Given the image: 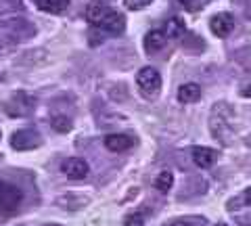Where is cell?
<instances>
[{
  "instance_id": "9a60e30c",
  "label": "cell",
  "mask_w": 251,
  "mask_h": 226,
  "mask_svg": "<svg viewBox=\"0 0 251 226\" xmlns=\"http://www.w3.org/2000/svg\"><path fill=\"white\" fill-rule=\"evenodd\" d=\"M52 128L59 130V132H67L72 128V122H69L65 115H57V118H52Z\"/></svg>"
},
{
  "instance_id": "52a82bcc",
  "label": "cell",
  "mask_w": 251,
  "mask_h": 226,
  "mask_svg": "<svg viewBox=\"0 0 251 226\" xmlns=\"http://www.w3.org/2000/svg\"><path fill=\"white\" fill-rule=\"evenodd\" d=\"M232 27H234V21L228 13H218L211 17L209 21V29H211V34L218 36V38H226V36H230L232 32Z\"/></svg>"
},
{
  "instance_id": "ac0fdd59",
  "label": "cell",
  "mask_w": 251,
  "mask_h": 226,
  "mask_svg": "<svg viewBox=\"0 0 251 226\" xmlns=\"http://www.w3.org/2000/svg\"><path fill=\"white\" fill-rule=\"evenodd\" d=\"M124 226H143V216H140V214L128 216V218H126V222H124Z\"/></svg>"
},
{
  "instance_id": "7402d4cb",
  "label": "cell",
  "mask_w": 251,
  "mask_h": 226,
  "mask_svg": "<svg viewBox=\"0 0 251 226\" xmlns=\"http://www.w3.org/2000/svg\"><path fill=\"white\" fill-rule=\"evenodd\" d=\"M218 226H226V224H218Z\"/></svg>"
},
{
  "instance_id": "4fadbf2b",
  "label": "cell",
  "mask_w": 251,
  "mask_h": 226,
  "mask_svg": "<svg viewBox=\"0 0 251 226\" xmlns=\"http://www.w3.org/2000/svg\"><path fill=\"white\" fill-rule=\"evenodd\" d=\"M172 184H174V176H172V172H161L155 180V189L159 193H168L172 189Z\"/></svg>"
},
{
  "instance_id": "9c48e42d",
  "label": "cell",
  "mask_w": 251,
  "mask_h": 226,
  "mask_svg": "<svg viewBox=\"0 0 251 226\" xmlns=\"http://www.w3.org/2000/svg\"><path fill=\"white\" fill-rule=\"evenodd\" d=\"M218 159V151L209 149V147H197L193 149V161L197 163L199 168H211Z\"/></svg>"
},
{
  "instance_id": "6da1fadb",
  "label": "cell",
  "mask_w": 251,
  "mask_h": 226,
  "mask_svg": "<svg viewBox=\"0 0 251 226\" xmlns=\"http://www.w3.org/2000/svg\"><path fill=\"white\" fill-rule=\"evenodd\" d=\"M86 19H88L92 25H97L100 29H107L111 34H122L126 27V19L122 13H117L113 9H109L107 4H99L94 2L86 9Z\"/></svg>"
},
{
  "instance_id": "ffe728a7",
  "label": "cell",
  "mask_w": 251,
  "mask_h": 226,
  "mask_svg": "<svg viewBox=\"0 0 251 226\" xmlns=\"http://www.w3.org/2000/svg\"><path fill=\"white\" fill-rule=\"evenodd\" d=\"M241 201H243L245 205H251V189H247L245 193L241 195Z\"/></svg>"
},
{
  "instance_id": "8fae6325",
  "label": "cell",
  "mask_w": 251,
  "mask_h": 226,
  "mask_svg": "<svg viewBox=\"0 0 251 226\" xmlns=\"http://www.w3.org/2000/svg\"><path fill=\"white\" fill-rule=\"evenodd\" d=\"M201 99V86L195 82H188V84H182L178 88V100L180 103H195V100Z\"/></svg>"
},
{
  "instance_id": "ba28073f",
  "label": "cell",
  "mask_w": 251,
  "mask_h": 226,
  "mask_svg": "<svg viewBox=\"0 0 251 226\" xmlns=\"http://www.w3.org/2000/svg\"><path fill=\"white\" fill-rule=\"evenodd\" d=\"M132 145H134V138H130L128 134H109V136H105V147L113 153L128 151Z\"/></svg>"
},
{
  "instance_id": "7a4b0ae2",
  "label": "cell",
  "mask_w": 251,
  "mask_h": 226,
  "mask_svg": "<svg viewBox=\"0 0 251 226\" xmlns=\"http://www.w3.org/2000/svg\"><path fill=\"white\" fill-rule=\"evenodd\" d=\"M136 84L145 99H155L161 90V75L155 67H143L136 75Z\"/></svg>"
},
{
  "instance_id": "3957f363",
  "label": "cell",
  "mask_w": 251,
  "mask_h": 226,
  "mask_svg": "<svg viewBox=\"0 0 251 226\" xmlns=\"http://www.w3.org/2000/svg\"><path fill=\"white\" fill-rule=\"evenodd\" d=\"M21 191L15 184H0V214H13L17 212L21 203Z\"/></svg>"
},
{
  "instance_id": "7c38bea8",
  "label": "cell",
  "mask_w": 251,
  "mask_h": 226,
  "mask_svg": "<svg viewBox=\"0 0 251 226\" xmlns=\"http://www.w3.org/2000/svg\"><path fill=\"white\" fill-rule=\"evenodd\" d=\"M36 6L44 13H52V15H59L63 11H67L69 6V0H34Z\"/></svg>"
},
{
  "instance_id": "d6986e66",
  "label": "cell",
  "mask_w": 251,
  "mask_h": 226,
  "mask_svg": "<svg viewBox=\"0 0 251 226\" xmlns=\"http://www.w3.org/2000/svg\"><path fill=\"white\" fill-rule=\"evenodd\" d=\"M170 226H205V224H203V220L197 222V224L191 222V220H176V222H172Z\"/></svg>"
},
{
  "instance_id": "603a6c76",
  "label": "cell",
  "mask_w": 251,
  "mask_h": 226,
  "mask_svg": "<svg viewBox=\"0 0 251 226\" xmlns=\"http://www.w3.org/2000/svg\"><path fill=\"white\" fill-rule=\"evenodd\" d=\"M0 184H2V180H0Z\"/></svg>"
},
{
  "instance_id": "30bf717a",
  "label": "cell",
  "mask_w": 251,
  "mask_h": 226,
  "mask_svg": "<svg viewBox=\"0 0 251 226\" xmlns=\"http://www.w3.org/2000/svg\"><path fill=\"white\" fill-rule=\"evenodd\" d=\"M166 40H168L166 32H161V29H151V32L145 36V50L147 52L161 50L163 46H166Z\"/></svg>"
},
{
  "instance_id": "2e32d148",
  "label": "cell",
  "mask_w": 251,
  "mask_h": 226,
  "mask_svg": "<svg viewBox=\"0 0 251 226\" xmlns=\"http://www.w3.org/2000/svg\"><path fill=\"white\" fill-rule=\"evenodd\" d=\"M178 2L182 4L186 11H199V9H203V6H205L207 0H178Z\"/></svg>"
},
{
  "instance_id": "8992f818",
  "label": "cell",
  "mask_w": 251,
  "mask_h": 226,
  "mask_svg": "<svg viewBox=\"0 0 251 226\" xmlns=\"http://www.w3.org/2000/svg\"><path fill=\"white\" fill-rule=\"evenodd\" d=\"M31 109H34V99L27 97L25 92L15 95L9 103H6V111H9V115H17V118L31 113Z\"/></svg>"
},
{
  "instance_id": "277c9868",
  "label": "cell",
  "mask_w": 251,
  "mask_h": 226,
  "mask_svg": "<svg viewBox=\"0 0 251 226\" xmlns=\"http://www.w3.org/2000/svg\"><path fill=\"white\" fill-rule=\"evenodd\" d=\"M61 172L67 178H74V180H84L90 174V166L88 161H84L80 157H69L61 163Z\"/></svg>"
},
{
  "instance_id": "e0dca14e",
  "label": "cell",
  "mask_w": 251,
  "mask_h": 226,
  "mask_svg": "<svg viewBox=\"0 0 251 226\" xmlns=\"http://www.w3.org/2000/svg\"><path fill=\"white\" fill-rule=\"evenodd\" d=\"M153 0H124V4L128 6L130 11H140V9H145V6H149Z\"/></svg>"
},
{
  "instance_id": "5bb4252c",
  "label": "cell",
  "mask_w": 251,
  "mask_h": 226,
  "mask_svg": "<svg viewBox=\"0 0 251 226\" xmlns=\"http://www.w3.org/2000/svg\"><path fill=\"white\" fill-rule=\"evenodd\" d=\"M170 38H180V36H184V21L182 19H178L174 17L170 23H168V34Z\"/></svg>"
},
{
  "instance_id": "5b68a950",
  "label": "cell",
  "mask_w": 251,
  "mask_h": 226,
  "mask_svg": "<svg viewBox=\"0 0 251 226\" xmlns=\"http://www.w3.org/2000/svg\"><path fill=\"white\" fill-rule=\"evenodd\" d=\"M40 145H42L40 136L31 130H19V132H15L13 138H11V147L17 151H29V149H36V147H40Z\"/></svg>"
},
{
  "instance_id": "44dd1931",
  "label": "cell",
  "mask_w": 251,
  "mask_h": 226,
  "mask_svg": "<svg viewBox=\"0 0 251 226\" xmlns=\"http://www.w3.org/2000/svg\"><path fill=\"white\" fill-rule=\"evenodd\" d=\"M243 226H251V220H243Z\"/></svg>"
}]
</instances>
